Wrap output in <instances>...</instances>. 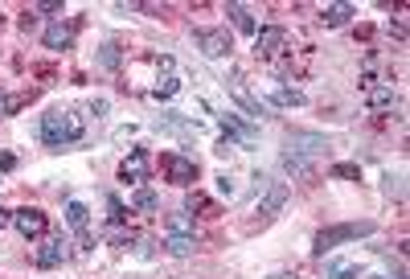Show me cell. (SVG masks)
Wrapping results in <instances>:
<instances>
[{
	"label": "cell",
	"instance_id": "cell-25",
	"mask_svg": "<svg viewBox=\"0 0 410 279\" xmlns=\"http://www.w3.org/2000/svg\"><path fill=\"white\" fill-rule=\"evenodd\" d=\"M99 66H103V70H115V66H119V46H115V42H107V46L99 49Z\"/></svg>",
	"mask_w": 410,
	"mask_h": 279
},
{
	"label": "cell",
	"instance_id": "cell-15",
	"mask_svg": "<svg viewBox=\"0 0 410 279\" xmlns=\"http://www.w3.org/2000/svg\"><path fill=\"white\" fill-rule=\"evenodd\" d=\"M226 91L234 94V99H238V103H242V107H246V115H255V119H267V115H271V111H267V107H263V103H259V99H250V94H246V87H242V83H238V78H234V83H230Z\"/></svg>",
	"mask_w": 410,
	"mask_h": 279
},
{
	"label": "cell",
	"instance_id": "cell-37",
	"mask_svg": "<svg viewBox=\"0 0 410 279\" xmlns=\"http://www.w3.org/2000/svg\"><path fill=\"white\" fill-rule=\"evenodd\" d=\"M8 222H12V214H8V210H0V230H4Z\"/></svg>",
	"mask_w": 410,
	"mask_h": 279
},
{
	"label": "cell",
	"instance_id": "cell-21",
	"mask_svg": "<svg viewBox=\"0 0 410 279\" xmlns=\"http://www.w3.org/2000/svg\"><path fill=\"white\" fill-rule=\"evenodd\" d=\"M328 279H361V267H357V263H341V259H332V263H328Z\"/></svg>",
	"mask_w": 410,
	"mask_h": 279
},
{
	"label": "cell",
	"instance_id": "cell-29",
	"mask_svg": "<svg viewBox=\"0 0 410 279\" xmlns=\"http://www.w3.org/2000/svg\"><path fill=\"white\" fill-rule=\"evenodd\" d=\"M132 246H136V259H152V255H156V242H152V238H144V234H139Z\"/></svg>",
	"mask_w": 410,
	"mask_h": 279
},
{
	"label": "cell",
	"instance_id": "cell-13",
	"mask_svg": "<svg viewBox=\"0 0 410 279\" xmlns=\"http://www.w3.org/2000/svg\"><path fill=\"white\" fill-rule=\"evenodd\" d=\"M328 148V140L324 136H287V144H283V152H291V156H316V152H324Z\"/></svg>",
	"mask_w": 410,
	"mask_h": 279
},
{
	"label": "cell",
	"instance_id": "cell-19",
	"mask_svg": "<svg viewBox=\"0 0 410 279\" xmlns=\"http://www.w3.org/2000/svg\"><path fill=\"white\" fill-rule=\"evenodd\" d=\"M267 103L271 107H304V91H296V87H275L267 94Z\"/></svg>",
	"mask_w": 410,
	"mask_h": 279
},
{
	"label": "cell",
	"instance_id": "cell-33",
	"mask_svg": "<svg viewBox=\"0 0 410 279\" xmlns=\"http://www.w3.org/2000/svg\"><path fill=\"white\" fill-rule=\"evenodd\" d=\"M8 169H17V156L12 152H0V173H8Z\"/></svg>",
	"mask_w": 410,
	"mask_h": 279
},
{
	"label": "cell",
	"instance_id": "cell-7",
	"mask_svg": "<svg viewBox=\"0 0 410 279\" xmlns=\"http://www.w3.org/2000/svg\"><path fill=\"white\" fill-rule=\"evenodd\" d=\"M12 226L25 234V238H42L49 222H46V214H42V210H33V205H21V210L12 214Z\"/></svg>",
	"mask_w": 410,
	"mask_h": 279
},
{
	"label": "cell",
	"instance_id": "cell-20",
	"mask_svg": "<svg viewBox=\"0 0 410 279\" xmlns=\"http://www.w3.org/2000/svg\"><path fill=\"white\" fill-rule=\"evenodd\" d=\"M87 222H91V210H87L83 201H70V205H66V226L78 230V234H87Z\"/></svg>",
	"mask_w": 410,
	"mask_h": 279
},
{
	"label": "cell",
	"instance_id": "cell-35",
	"mask_svg": "<svg viewBox=\"0 0 410 279\" xmlns=\"http://www.w3.org/2000/svg\"><path fill=\"white\" fill-rule=\"evenodd\" d=\"M218 189H222L226 197H234V177H218Z\"/></svg>",
	"mask_w": 410,
	"mask_h": 279
},
{
	"label": "cell",
	"instance_id": "cell-1",
	"mask_svg": "<svg viewBox=\"0 0 410 279\" xmlns=\"http://www.w3.org/2000/svg\"><path fill=\"white\" fill-rule=\"evenodd\" d=\"M37 136L46 148H66V144H78L87 136V124L78 119V111H49L37 128Z\"/></svg>",
	"mask_w": 410,
	"mask_h": 279
},
{
	"label": "cell",
	"instance_id": "cell-14",
	"mask_svg": "<svg viewBox=\"0 0 410 279\" xmlns=\"http://www.w3.org/2000/svg\"><path fill=\"white\" fill-rule=\"evenodd\" d=\"M226 17L238 25V33H246V37H259V21L250 17V8H246V4H226Z\"/></svg>",
	"mask_w": 410,
	"mask_h": 279
},
{
	"label": "cell",
	"instance_id": "cell-5",
	"mask_svg": "<svg viewBox=\"0 0 410 279\" xmlns=\"http://www.w3.org/2000/svg\"><path fill=\"white\" fill-rule=\"evenodd\" d=\"M197 173H201L197 160H189L185 152H169V156H164V177H169L173 185H193Z\"/></svg>",
	"mask_w": 410,
	"mask_h": 279
},
{
	"label": "cell",
	"instance_id": "cell-27",
	"mask_svg": "<svg viewBox=\"0 0 410 279\" xmlns=\"http://www.w3.org/2000/svg\"><path fill=\"white\" fill-rule=\"evenodd\" d=\"M332 177H341V181H361V169H357V164H332Z\"/></svg>",
	"mask_w": 410,
	"mask_h": 279
},
{
	"label": "cell",
	"instance_id": "cell-24",
	"mask_svg": "<svg viewBox=\"0 0 410 279\" xmlns=\"http://www.w3.org/2000/svg\"><path fill=\"white\" fill-rule=\"evenodd\" d=\"M189 210H193V214H210V218H218V205H214L210 197H201V193H189Z\"/></svg>",
	"mask_w": 410,
	"mask_h": 279
},
{
	"label": "cell",
	"instance_id": "cell-36",
	"mask_svg": "<svg viewBox=\"0 0 410 279\" xmlns=\"http://www.w3.org/2000/svg\"><path fill=\"white\" fill-rule=\"evenodd\" d=\"M0 115H8V94H4V87H0Z\"/></svg>",
	"mask_w": 410,
	"mask_h": 279
},
{
	"label": "cell",
	"instance_id": "cell-10",
	"mask_svg": "<svg viewBox=\"0 0 410 279\" xmlns=\"http://www.w3.org/2000/svg\"><path fill=\"white\" fill-rule=\"evenodd\" d=\"M74 33H78V25H74V21H49L46 33H42V42H46L49 49H58V53H62V49L74 46Z\"/></svg>",
	"mask_w": 410,
	"mask_h": 279
},
{
	"label": "cell",
	"instance_id": "cell-18",
	"mask_svg": "<svg viewBox=\"0 0 410 279\" xmlns=\"http://www.w3.org/2000/svg\"><path fill=\"white\" fill-rule=\"evenodd\" d=\"M132 210H136V214H156V210H160V197H156V189L139 185L136 193H132Z\"/></svg>",
	"mask_w": 410,
	"mask_h": 279
},
{
	"label": "cell",
	"instance_id": "cell-28",
	"mask_svg": "<svg viewBox=\"0 0 410 279\" xmlns=\"http://www.w3.org/2000/svg\"><path fill=\"white\" fill-rule=\"evenodd\" d=\"M107 210H111V222L119 226V222H128V205L119 201V197H107Z\"/></svg>",
	"mask_w": 410,
	"mask_h": 279
},
{
	"label": "cell",
	"instance_id": "cell-23",
	"mask_svg": "<svg viewBox=\"0 0 410 279\" xmlns=\"http://www.w3.org/2000/svg\"><path fill=\"white\" fill-rule=\"evenodd\" d=\"M177 91H181V83H177L173 74H164V78H160V83L152 87V99H160V103H164V99H173Z\"/></svg>",
	"mask_w": 410,
	"mask_h": 279
},
{
	"label": "cell",
	"instance_id": "cell-39",
	"mask_svg": "<svg viewBox=\"0 0 410 279\" xmlns=\"http://www.w3.org/2000/svg\"><path fill=\"white\" fill-rule=\"evenodd\" d=\"M0 21H4V17H0Z\"/></svg>",
	"mask_w": 410,
	"mask_h": 279
},
{
	"label": "cell",
	"instance_id": "cell-16",
	"mask_svg": "<svg viewBox=\"0 0 410 279\" xmlns=\"http://www.w3.org/2000/svg\"><path fill=\"white\" fill-rule=\"evenodd\" d=\"M320 21H324L328 29H341V25L353 21V4H324V8H320Z\"/></svg>",
	"mask_w": 410,
	"mask_h": 279
},
{
	"label": "cell",
	"instance_id": "cell-3",
	"mask_svg": "<svg viewBox=\"0 0 410 279\" xmlns=\"http://www.w3.org/2000/svg\"><path fill=\"white\" fill-rule=\"evenodd\" d=\"M291 42V29H283V25H267V29H259V37H255V53L263 58V62H275L283 49Z\"/></svg>",
	"mask_w": 410,
	"mask_h": 279
},
{
	"label": "cell",
	"instance_id": "cell-31",
	"mask_svg": "<svg viewBox=\"0 0 410 279\" xmlns=\"http://www.w3.org/2000/svg\"><path fill=\"white\" fill-rule=\"evenodd\" d=\"M107 111H111L107 99H91V115H107Z\"/></svg>",
	"mask_w": 410,
	"mask_h": 279
},
{
	"label": "cell",
	"instance_id": "cell-6",
	"mask_svg": "<svg viewBox=\"0 0 410 279\" xmlns=\"http://www.w3.org/2000/svg\"><path fill=\"white\" fill-rule=\"evenodd\" d=\"M218 124H222V132L230 136V144H246V148H250V144L259 140V128H255V124H246V119H242V115H234V111L218 115Z\"/></svg>",
	"mask_w": 410,
	"mask_h": 279
},
{
	"label": "cell",
	"instance_id": "cell-11",
	"mask_svg": "<svg viewBox=\"0 0 410 279\" xmlns=\"http://www.w3.org/2000/svg\"><path fill=\"white\" fill-rule=\"evenodd\" d=\"M287 197H291V185H283V181H271V189L259 197V218L267 222V218H275L283 205H287Z\"/></svg>",
	"mask_w": 410,
	"mask_h": 279
},
{
	"label": "cell",
	"instance_id": "cell-2",
	"mask_svg": "<svg viewBox=\"0 0 410 279\" xmlns=\"http://www.w3.org/2000/svg\"><path fill=\"white\" fill-rule=\"evenodd\" d=\"M377 226L373 222H341V226H328V230L316 234V242H312V255L324 259L328 251H336L341 242H353V238H365V234H373Z\"/></svg>",
	"mask_w": 410,
	"mask_h": 279
},
{
	"label": "cell",
	"instance_id": "cell-30",
	"mask_svg": "<svg viewBox=\"0 0 410 279\" xmlns=\"http://www.w3.org/2000/svg\"><path fill=\"white\" fill-rule=\"evenodd\" d=\"M386 29H390V33H394V37H398V42H407V21H390V25H386Z\"/></svg>",
	"mask_w": 410,
	"mask_h": 279
},
{
	"label": "cell",
	"instance_id": "cell-22",
	"mask_svg": "<svg viewBox=\"0 0 410 279\" xmlns=\"http://www.w3.org/2000/svg\"><path fill=\"white\" fill-rule=\"evenodd\" d=\"M283 169H287L291 177H308V173H312V164H308L304 156H291V152H283Z\"/></svg>",
	"mask_w": 410,
	"mask_h": 279
},
{
	"label": "cell",
	"instance_id": "cell-34",
	"mask_svg": "<svg viewBox=\"0 0 410 279\" xmlns=\"http://www.w3.org/2000/svg\"><path fill=\"white\" fill-rule=\"evenodd\" d=\"M33 12H42V17H58V12H62V4H37Z\"/></svg>",
	"mask_w": 410,
	"mask_h": 279
},
{
	"label": "cell",
	"instance_id": "cell-9",
	"mask_svg": "<svg viewBox=\"0 0 410 279\" xmlns=\"http://www.w3.org/2000/svg\"><path fill=\"white\" fill-rule=\"evenodd\" d=\"M119 181L123 185H144L148 181V152L144 148H132V156L119 164Z\"/></svg>",
	"mask_w": 410,
	"mask_h": 279
},
{
	"label": "cell",
	"instance_id": "cell-38",
	"mask_svg": "<svg viewBox=\"0 0 410 279\" xmlns=\"http://www.w3.org/2000/svg\"><path fill=\"white\" fill-rule=\"evenodd\" d=\"M271 279H296V271H279V276H271Z\"/></svg>",
	"mask_w": 410,
	"mask_h": 279
},
{
	"label": "cell",
	"instance_id": "cell-8",
	"mask_svg": "<svg viewBox=\"0 0 410 279\" xmlns=\"http://www.w3.org/2000/svg\"><path fill=\"white\" fill-rule=\"evenodd\" d=\"M62 259H66V238H62V234L46 238V242L37 246V255H33V263H37L42 271H53V267H62Z\"/></svg>",
	"mask_w": 410,
	"mask_h": 279
},
{
	"label": "cell",
	"instance_id": "cell-26",
	"mask_svg": "<svg viewBox=\"0 0 410 279\" xmlns=\"http://www.w3.org/2000/svg\"><path fill=\"white\" fill-rule=\"evenodd\" d=\"M169 230L173 234H193V218H189V214H169Z\"/></svg>",
	"mask_w": 410,
	"mask_h": 279
},
{
	"label": "cell",
	"instance_id": "cell-4",
	"mask_svg": "<svg viewBox=\"0 0 410 279\" xmlns=\"http://www.w3.org/2000/svg\"><path fill=\"white\" fill-rule=\"evenodd\" d=\"M193 42H197V49H201L205 58H214V62H218V58H230V53H234V46H230V33H226V29H197V33H193Z\"/></svg>",
	"mask_w": 410,
	"mask_h": 279
},
{
	"label": "cell",
	"instance_id": "cell-12",
	"mask_svg": "<svg viewBox=\"0 0 410 279\" xmlns=\"http://www.w3.org/2000/svg\"><path fill=\"white\" fill-rule=\"evenodd\" d=\"M365 107L369 111H386V107H394V99H398V87H394V78H386V83H373V87H365Z\"/></svg>",
	"mask_w": 410,
	"mask_h": 279
},
{
	"label": "cell",
	"instance_id": "cell-17",
	"mask_svg": "<svg viewBox=\"0 0 410 279\" xmlns=\"http://www.w3.org/2000/svg\"><path fill=\"white\" fill-rule=\"evenodd\" d=\"M164 251H169L173 259H189V255L197 251V238H193V234H169V238H164Z\"/></svg>",
	"mask_w": 410,
	"mask_h": 279
},
{
	"label": "cell",
	"instance_id": "cell-32",
	"mask_svg": "<svg viewBox=\"0 0 410 279\" xmlns=\"http://www.w3.org/2000/svg\"><path fill=\"white\" fill-rule=\"evenodd\" d=\"M386 193H390V197H402V177H398V181L386 177Z\"/></svg>",
	"mask_w": 410,
	"mask_h": 279
}]
</instances>
